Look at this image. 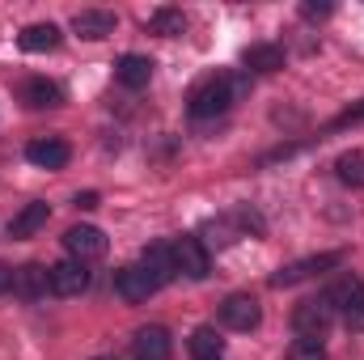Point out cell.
<instances>
[{
    "label": "cell",
    "instance_id": "obj_21",
    "mask_svg": "<svg viewBox=\"0 0 364 360\" xmlns=\"http://www.w3.org/2000/svg\"><path fill=\"white\" fill-rule=\"evenodd\" d=\"M335 174H339V182H348V186H364V153H343L335 162Z\"/></svg>",
    "mask_w": 364,
    "mask_h": 360
},
{
    "label": "cell",
    "instance_id": "obj_13",
    "mask_svg": "<svg viewBox=\"0 0 364 360\" xmlns=\"http://www.w3.org/2000/svg\"><path fill=\"white\" fill-rule=\"evenodd\" d=\"M17 43H21V51H51V47H60V26L55 21H34L17 34Z\"/></svg>",
    "mask_w": 364,
    "mask_h": 360
},
{
    "label": "cell",
    "instance_id": "obj_17",
    "mask_svg": "<svg viewBox=\"0 0 364 360\" xmlns=\"http://www.w3.org/2000/svg\"><path fill=\"white\" fill-rule=\"evenodd\" d=\"M186 348H191V356H195V360H220L225 339L216 335V327H195V331H191V339H186Z\"/></svg>",
    "mask_w": 364,
    "mask_h": 360
},
{
    "label": "cell",
    "instance_id": "obj_15",
    "mask_svg": "<svg viewBox=\"0 0 364 360\" xmlns=\"http://www.w3.org/2000/svg\"><path fill=\"white\" fill-rule=\"evenodd\" d=\"M73 30H77L81 38H106V34H114V13L85 9V13H77V17H73Z\"/></svg>",
    "mask_w": 364,
    "mask_h": 360
},
{
    "label": "cell",
    "instance_id": "obj_27",
    "mask_svg": "<svg viewBox=\"0 0 364 360\" xmlns=\"http://www.w3.org/2000/svg\"><path fill=\"white\" fill-rule=\"evenodd\" d=\"M77 208H97V191H85V195H77Z\"/></svg>",
    "mask_w": 364,
    "mask_h": 360
},
{
    "label": "cell",
    "instance_id": "obj_28",
    "mask_svg": "<svg viewBox=\"0 0 364 360\" xmlns=\"http://www.w3.org/2000/svg\"><path fill=\"white\" fill-rule=\"evenodd\" d=\"M4 288H13V271L0 263V292H4Z\"/></svg>",
    "mask_w": 364,
    "mask_h": 360
},
{
    "label": "cell",
    "instance_id": "obj_3",
    "mask_svg": "<svg viewBox=\"0 0 364 360\" xmlns=\"http://www.w3.org/2000/svg\"><path fill=\"white\" fill-rule=\"evenodd\" d=\"M331 318H335V309H331L326 297H318V301H301V305L292 309V327H296V335H309V339H322V331L331 327Z\"/></svg>",
    "mask_w": 364,
    "mask_h": 360
},
{
    "label": "cell",
    "instance_id": "obj_29",
    "mask_svg": "<svg viewBox=\"0 0 364 360\" xmlns=\"http://www.w3.org/2000/svg\"><path fill=\"white\" fill-rule=\"evenodd\" d=\"M93 360H114V356H93Z\"/></svg>",
    "mask_w": 364,
    "mask_h": 360
},
{
    "label": "cell",
    "instance_id": "obj_8",
    "mask_svg": "<svg viewBox=\"0 0 364 360\" xmlns=\"http://www.w3.org/2000/svg\"><path fill=\"white\" fill-rule=\"evenodd\" d=\"M339 263V255L331 250V255H309V259H296V263H288V268H279L272 275L275 288H292V284H301V280H309V275H318V271L335 268Z\"/></svg>",
    "mask_w": 364,
    "mask_h": 360
},
{
    "label": "cell",
    "instance_id": "obj_19",
    "mask_svg": "<svg viewBox=\"0 0 364 360\" xmlns=\"http://www.w3.org/2000/svg\"><path fill=\"white\" fill-rule=\"evenodd\" d=\"M246 68H255V73H275V68H284V51L272 47V43H259V47L246 51Z\"/></svg>",
    "mask_w": 364,
    "mask_h": 360
},
{
    "label": "cell",
    "instance_id": "obj_7",
    "mask_svg": "<svg viewBox=\"0 0 364 360\" xmlns=\"http://www.w3.org/2000/svg\"><path fill=\"white\" fill-rule=\"evenodd\" d=\"M170 255H174V268H178V275H191V280H203L208 275V250H203V242L199 238H178L174 246H170Z\"/></svg>",
    "mask_w": 364,
    "mask_h": 360
},
{
    "label": "cell",
    "instance_id": "obj_10",
    "mask_svg": "<svg viewBox=\"0 0 364 360\" xmlns=\"http://www.w3.org/2000/svg\"><path fill=\"white\" fill-rule=\"evenodd\" d=\"M114 77H119V85H127V90H144V85L153 81V60H149V55L127 51V55H119Z\"/></svg>",
    "mask_w": 364,
    "mask_h": 360
},
{
    "label": "cell",
    "instance_id": "obj_2",
    "mask_svg": "<svg viewBox=\"0 0 364 360\" xmlns=\"http://www.w3.org/2000/svg\"><path fill=\"white\" fill-rule=\"evenodd\" d=\"M220 322H225L229 331H255V327L263 322V309H259V301H255L250 292H233V297H225V305H220Z\"/></svg>",
    "mask_w": 364,
    "mask_h": 360
},
{
    "label": "cell",
    "instance_id": "obj_24",
    "mask_svg": "<svg viewBox=\"0 0 364 360\" xmlns=\"http://www.w3.org/2000/svg\"><path fill=\"white\" fill-rule=\"evenodd\" d=\"M356 123H364V102L360 106H348V110L331 123V132H343V127H356Z\"/></svg>",
    "mask_w": 364,
    "mask_h": 360
},
{
    "label": "cell",
    "instance_id": "obj_14",
    "mask_svg": "<svg viewBox=\"0 0 364 360\" xmlns=\"http://www.w3.org/2000/svg\"><path fill=\"white\" fill-rule=\"evenodd\" d=\"M51 284H47V268H38V263H26V268L13 271V292L17 297H26V301H34V297H43Z\"/></svg>",
    "mask_w": 364,
    "mask_h": 360
},
{
    "label": "cell",
    "instance_id": "obj_12",
    "mask_svg": "<svg viewBox=\"0 0 364 360\" xmlns=\"http://www.w3.org/2000/svg\"><path fill=\"white\" fill-rule=\"evenodd\" d=\"M21 102L34 106V110H47V106H60V102H64V90H60L55 81H47V77H30V81L21 85Z\"/></svg>",
    "mask_w": 364,
    "mask_h": 360
},
{
    "label": "cell",
    "instance_id": "obj_16",
    "mask_svg": "<svg viewBox=\"0 0 364 360\" xmlns=\"http://www.w3.org/2000/svg\"><path fill=\"white\" fill-rule=\"evenodd\" d=\"M47 216H51L47 203H26V208L9 221V233H13V238H34V233L47 225Z\"/></svg>",
    "mask_w": 364,
    "mask_h": 360
},
{
    "label": "cell",
    "instance_id": "obj_18",
    "mask_svg": "<svg viewBox=\"0 0 364 360\" xmlns=\"http://www.w3.org/2000/svg\"><path fill=\"white\" fill-rule=\"evenodd\" d=\"M144 271L157 280V288L161 284H170L174 275H178V268H174V255H170V246H149L144 250Z\"/></svg>",
    "mask_w": 364,
    "mask_h": 360
},
{
    "label": "cell",
    "instance_id": "obj_1",
    "mask_svg": "<svg viewBox=\"0 0 364 360\" xmlns=\"http://www.w3.org/2000/svg\"><path fill=\"white\" fill-rule=\"evenodd\" d=\"M229 102H233L229 77H203V81L191 90V115H195V119H212V115H225Z\"/></svg>",
    "mask_w": 364,
    "mask_h": 360
},
{
    "label": "cell",
    "instance_id": "obj_6",
    "mask_svg": "<svg viewBox=\"0 0 364 360\" xmlns=\"http://www.w3.org/2000/svg\"><path fill=\"white\" fill-rule=\"evenodd\" d=\"M68 157H73V149H68L60 136H38V140L26 144V162L38 166V170H64Z\"/></svg>",
    "mask_w": 364,
    "mask_h": 360
},
{
    "label": "cell",
    "instance_id": "obj_5",
    "mask_svg": "<svg viewBox=\"0 0 364 360\" xmlns=\"http://www.w3.org/2000/svg\"><path fill=\"white\" fill-rule=\"evenodd\" d=\"M47 284H51L55 297H81L90 288V271H85V263H77V259H64V263L47 268Z\"/></svg>",
    "mask_w": 364,
    "mask_h": 360
},
{
    "label": "cell",
    "instance_id": "obj_11",
    "mask_svg": "<svg viewBox=\"0 0 364 360\" xmlns=\"http://www.w3.org/2000/svg\"><path fill=\"white\" fill-rule=\"evenodd\" d=\"M170 331L166 327H140L136 331V356L140 360H166L170 356Z\"/></svg>",
    "mask_w": 364,
    "mask_h": 360
},
{
    "label": "cell",
    "instance_id": "obj_4",
    "mask_svg": "<svg viewBox=\"0 0 364 360\" xmlns=\"http://www.w3.org/2000/svg\"><path fill=\"white\" fill-rule=\"evenodd\" d=\"M64 250L77 259V263H90V259H102L106 255V233L93 229V225H73L64 233Z\"/></svg>",
    "mask_w": 364,
    "mask_h": 360
},
{
    "label": "cell",
    "instance_id": "obj_23",
    "mask_svg": "<svg viewBox=\"0 0 364 360\" xmlns=\"http://www.w3.org/2000/svg\"><path fill=\"white\" fill-rule=\"evenodd\" d=\"M288 360H326V344H322V339L301 335V339L288 348Z\"/></svg>",
    "mask_w": 364,
    "mask_h": 360
},
{
    "label": "cell",
    "instance_id": "obj_9",
    "mask_svg": "<svg viewBox=\"0 0 364 360\" xmlns=\"http://www.w3.org/2000/svg\"><path fill=\"white\" fill-rule=\"evenodd\" d=\"M114 292H119L123 301L140 305V301H149V297L157 292V280H153L144 268H123L119 275H114Z\"/></svg>",
    "mask_w": 364,
    "mask_h": 360
},
{
    "label": "cell",
    "instance_id": "obj_26",
    "mask_svg": "<svg viewBox=\"0 0 364 360\" xmlns=\"http://www.w3.org/2000/svg\"><path fill=\"white\" fill-rule=\"evenodd\" d=\"M301 13H305V17H326L331 4H301Z\"/></svg>",
    "mask_w": 364,
    "mask_h": 360
},
{
    "label": "cell",
    "instance_id": "obj_25",
    "mask_svg": "<svg viewBox=\"0 0 364 360\" xmlns=\"http://www.w3.org/2000/svg\"><path fill=\"white\" fill-rule=\"evenodd\" d=\"M343 322H348L352 331H364V297L356 301V305H348V309H343Z\"/></svg>",
    "mask_w": 364,
    "mask_h": 360
},
{
    "label": "cell",
    "instance_id": "obj_20",
    "mask_svg": "<svg viewBox=\"0 0 364 360\" xmlns=\"http://www.w3.org/2000/svg\"><path fill=\"white\" fill-rule=\"evenodd\" d=\"M364 297V284L356 280V275H343L331 292H326V301H331V309H348V305H356Z\"/></svg>",
    "mask_w": 364,
    "mask_h": 360
},
{
    "label": "cell",
    "instance_id": "obj_22",
    "mask_svg": "<svg viewBox=\"0 0 364 360\" xmlns=\"http://www.w3.org/2000/svg\"><path fill=\"white\" fill-rule=\"evenodd\" d=\"M149 26H153L157 34H182V30H186V17H182L178 9H157V13L149 17Z\"/></svg>",
    "mask_w": 364,
    "mask_h": 360
}]
</instances>
